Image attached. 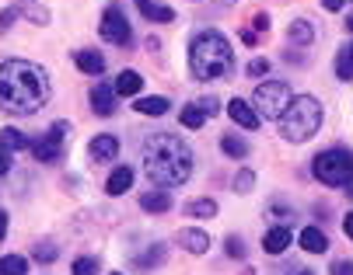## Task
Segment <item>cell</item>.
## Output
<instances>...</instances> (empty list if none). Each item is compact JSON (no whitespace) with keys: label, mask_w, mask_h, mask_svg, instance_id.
Returning a JSON list of instances; mask_svg holds the SVG:
<instances>
[{"label":"cell","mask_w":353,"mask_h":275,"mask_svg":"<svg viewBox=\"0 0 353 275\" xmlns=\"http://www.w3.org/2000/svg\"><path fill=\"white\" fill-rule=\"evenodd\" d=\"M112 91H116V94H126V98H137V94L143 91V77H140L137 70H123V74L112 80Z\"/></svg>","instance_id":"obj_17"},{"label":"cell","mask_w":353,"mask_h":275,"mask_svg":"<svg viewBox=\"0 0 353 275\" xmlns=\"http://www.w3.org/2000/svg\"><path fill=\"white\" fill-rule=\"evenodd\" d=\"M294 275H315V272H294Z\"/></svg>","instance_id":"obj_43"},{"label":"cell","mask_w":353,"mask_h":275,"mask_svg":"<svg viewBox=\"0 0 353 275\" xmlns=\"http://www.w3.org/2000/svg\"><path fill=\"white\" fill-rule=\"evenodd\" d=\"M224 248H228V254H231V258H245V244H241V237H228V241H224Z\"/></svg>","instance_id":"obj_31"},{"label":"cell","mask_w":353,"mask_h":275,"mask_svg":"<svg viewBox=\"0 0 353 275\" xmlns=\"http://www.w3.org/2000/svg\"><path fill=\"white\" fill-rule=\"evenodd\" d=\"M130 185H133V168H116L109 175V182H105V192L109 195H123V192H130Z\"/></svg>","instance_id":"obj_20"},{"label":"cell","mask_w":353,"mask_h":275,"mask_svg":"<svg viewBox=\"0 0 353 275\" xmlns=\"http://www.w3.org/2000/svg\"><path fill=\"white\" fill-rule=\"evenodd\" d=\"M133 112H140V116H150V119H158V116L172 112V104H168V98H161V94H143V98H137Z\"/></svg>","instance_id":"obj_12"},{"label":"cell","mask_w":353,"mask_h":275,"mask_svg":"<svg viewBox=\"0 0 353 275\" xmlns=\"http://www.w3.org/2000/svg\"><path fill=\"white\" fill-rule=\"evenodd\" d=\"M290 241H294V237H290L287 227H273V230H266V237H263V251L276 258V254H283V251L290 248Z\"/></svg>","instance_id":"obj_14"},{"label":"cell","mask_w":353,"mask_h":275,"mask_svg":"<svg viewBox=\"0 0 353 275\" xmlns=\"http://www.w3.org/2000/svg\"><path fill=\"white\" fill-rule=\"evenodd\" d=\"M329 272H332V275H353V261H346V258H343V261H332Z\"/></svg>","instance_id":"obj_36"},{"label":"cell","mask_w":353,"mask_h":275,"mask_svg":"<svg viewBox=\"0 0 353 275\" xmlns=\"http://www.w3.org/2000/svg\"><path fill=\"white\" fill-rule=\"evenodd\" d=\"M116 153H119V140L112 133H102V136H94L88 143V157L94 164H109V160H116Z\"/></svg>","instance_id":"obj_9"},{"label":"cell","mask_w":353,"mask_h":275,"mask_svg":"<svg viewBox=\"0 0 353 275\" xmlns=\"http://www.w3.org/2000/svg\"><path fill=\"white\" fill-rule=\"evenodd\" d=\"M28 272V261L21 254H8V258H0V275H25Z\"/></svg>","instance_id":"obj_26"},{"label":"cell","mask_w":353,"mask_h":275,"mask_svg":"<svg viewBox=\"0 0 353 275\" xmlns=\"http://www.w3.org/2000/svg\"><path fill=\"white\" fill-rule=\"evenodd\" d=\"M137 8H140V14H143L147 21H158V25L175 21V11L165 8V4H158V0H137Z\"/></svg>","instance_id":"obj_15"},{"label":"cell","mask_w":353,"mask_h":275,"mask_svg":"<svg viewBox=\"0 0 353 275\" xmlns=\"http://www.w3.org/2000/svg\"><path fill=\"white\" fill-rule=\"evenodd\" d=\"M63 136H67V126H63V122H57L46 136L32 140V146H28V150H32V157H35V160H42V164H53V160L63 153Z\"/></svg>","instance_id":"obj_7"},{"label":"cell","mask_w":353,"mask_h":275,"mask_svg":"<svg viewBox=\"0 0 353 275\" xmlns=\"http://www.w3.org/2000/svg\"><path fill=\"white\" fill-rule=\"evenodd\" d=\"M49 101V77L28 60L0 63V108L11 116H32Z\"/></svg>","instance_id":"obj_1"},{"label":"cell","mask_w":353,"mask_h":275,"mask_svg":"<svg viewBox=\"0 0 353 275\" xmlns=\"http://www.w3.org/2000/svg\"><path fill=\"white\" fill-rule=\"evenodd\" d=\"M297 241H301V248H305L308 254H322V251L329 248V241H325V234H322L319 227H305Z\"/></svg>","instance_id":"obj_19"},{"label":"cell","mask_w":353,"mask_h":275,"mask_svg":"<svg viewBox=\"0 0 353 275\" xmlns=\"http://www.w3.org/2000/svg\"><path fill=\"white\" fill-rule=\"evenodd\" d=\"M116 91H112V84H94L91 87V108L98 116H116Z\"/></svg>","instance_id":"obj_11"},{"label":"cell","mask_w":353,"mask_h":275,"mask_svg":"<svg viewBox=\"0 0 353 275\" xmlns=\"http://www.w3.org/2000/svg\"><path fill=\"white\" fill-rule=\"evenodd\" d=\"M266 70H270V63H266V60H252V63H248V77H263Z\"/></svg>","instance_id":"obj_34"},{"label":"cell","mask_w":353,"mask_h":275,"mask_svg":"<svg viewBox=\"0 0 353 275\" xmlns=\"http://www.w3.org/2000/svg\"><path fill=\"white\" fill-rule=\"evenodd\" d=\"M346 52H350V60H353V42H350V45H346Z\"/></svg>","instance_id":"obj_42"},{"label":"cell","mask_w":353,"mask_h":275,"mask_svg":"<svg viewBox=\"0 0 353 275\" xmlns=\"http://www.w3.org/2000/svg\"><path fill=\"white\" fill-rule=\"evenodd\" d=\"M189 254H203L207 248H210V237L203 234V230H196V227H189V230H179V237H175Z\"/></svg>","instance_id":"obj_16"},{"label":"cell","mask_w":353,"mask_h":275,"mask_svg":"<svg viewBox=\"0 0 353 275\" xmlns=\"http://www.w3.org/2000/svg\"><path fill=\"white\" fill-rule=\"evenodd\" d=\"M140 157H143L147 178L161 188H175V185L189 182V175H192V150L172 133L147 136L140 146Z\"/></svg>","instance_id":"obj_2"},{"label":"cell","mask_w":353,"mask_h":275,"mask_svg":"<svg viewBox=\"0 0 353 275\" xmlns=\"http://www.w3.org/2000/svg\"><path fill=\"white\" fill-rule=\"evenodd\" d=\"M11 171V150L4 146V143H0V178H4Z\"/></svg>","instance_id":"obj_33"},{"label":"cell","mask_w":353,"mask_h":275,"mask_svg":"<svg viewBox=\"0 0 353 275\" xmlns=\"http://www.w3.org/2000/svg\"><path fill=\"white\" fill-rule=\"evenodd\" d=\"M228 116H231L241 129H259V122H263V119L256 116V108H252L248 101H241V98H231V101H228Z\"/></svg>","instance_id":"obj_10"},{"label":"cell","mask_w":353,"mask_h":275,"mask_svg":"<svg viewBox=\"0 0 353 275\" xmlns=\"http://www.w3.org/2000/svg\"><path fill=\"white\" fill-rule=\"evenodd\" d=\"M179 119H182V126H185V129H203V122H207V116L199 112V104H196V101L182 108V112H179Z\"/></svg>","instance_id":"obj_23"},{"label":"cell","mask_w":353,"mask_h":275,"mask_svg":"<svg viewBox=\"0 0 353 275\" xmlns=\"http://www.w3.org/2000/svg\"><path fill=\"white\" fill-rule=\"evenodd\" d=\"M140 206H143V212H168L172 209V195L150 192V195H140Z\"/></svg>","instance_id":"obj_21"},{"label":"cell","mask_w":353,"mask_h":275,"mask_svg":"<svg viewBox=\"0 0 353 275\" xmlns=\"http://www.w3.org/2000/svg\"><path fill=\"white\" fill-rule=\"evenodd\" d=\"M343 4H346V0H322V8H325V11H339Z\"/></svg>","instance_id":"obj_39"},{"label":"cell","mask_w":353,"mask_h":275,"mask_svg":"<svg viewBox=\"0 0 353 275\" xmlns=\"http://www.w3.org/2000/svg\"><path fill=\"white\" fill-rule=\"evenodd\" d=\"M185 212H189L192 219H210V216H217V202H214V199H196V202L185 206Z\"/></svg>","instance_id":"obj_22"},{"label":"cell","mask_w":353,"mask_h":275,"mask_svg":"<svg viewBox=\"0 0 353 275\" xmlns=\"http://www.w3.org/2000/svg\"><path fill=\"white\" fill-rule=\"evenodd\" d=\"M35 258H39V261H53V258H57L53 244H39V248H35Z\"/></svg>","instance_id":"obj_35"},{"label":"cell","mask_w":353,"mask_h":275,"mask_svg":"<svg viewBox=\"0 0 353 275\" xmlns=\"http://www.w3.org/2000/svg\"><path fill=\"white\" fill-rule=\"evenodd\" d=\"M196 104H199V112H203V116H217V98H199Z\"/></svg>","instance_id":"obj_32"},{"label":"cell","mask_w":353,"mask_h":275,"mask_svg":"<svg viewBox=\"0 0 353 275\" xmlns=\"http://www.w3.org/2000/svg\"><path fill=\"white\" fill-rule=\"evenodd\" d=\"M319 126H322V101L312 94L290 98L287 112L280 116V136L290 143H305L319 133Z\"/></svg>","instance_id":"obj_4"},{"label":"cell","mask_w":353,"mask_h":275,"mask_svg":"<svg viewBox=\"0 0 353 275\" xmlns=\"http://www.w3.org/2000/svg\"><path fill=\"white\" fill-rule=\"evenodd\" d=\"M290 104V87L283 80H263L256 87V112L259 119H280Z\"/></svg>","instance_id":"obj_6"},{"label":"cell","mask_w":353,"mask_h":275,"mask_svg":"<svg viewBox=\"0 0 353 275\" xmlns=\"http://www.w3.org/2000/svg\"><path fill=\"white\" fill-rule=\"evenodd\" d=\"M74 275H98V258H77Z\"/></svg>","instance_id":"obj_29"},{"label":"cell","mask_w":353,"mask_h":275,"mask_svg":"<svg viewBox=\"0 0 353 275\" xmlns=\"http://www.w3.org/2000/svg\"><path fill=\"white\" fill-rule=\"evenodd\" d=\"M241 38H245L248 45H256V42H259V32H252V28H245V32H241Z\"/></svg>","instance_id":"obj_37"},{"label":"cell","mask_w":353,"mask_h":275,"mask_svg":"<svg viewBox=\"0 0 353 275\" xmlns=\"http://www.w3.org/2000/svg\"><path fill=\"white\" fill-rule=\"evenodd\" d=\"M231 42L221 32H199L189 42V70L199 80H217L231 70Z\"/></svg>","instance_id":"obj_3"},{"label":"cell","mask_w":353,"mask_h":275,"mask_svg":"<svg viewBox=\"0 0 353 275\" xmlns=\"http://www.w3.org/2000/svg\"><path fill=\"white\" fill-rule=\"evenodd\" d=\"M0 143H4L8 150H28V146H32L21 129H4V133H0Z\"/></svg>","instance_id":"obj_27"},{"label":"cell","mask_w":353,"mask_h":275,"mask_svg":"<svg viewBox=\"0 0 353 275\" xmlns=\"http://www.w3.org/2000/svg\"><path fill=\"white\" fill-rule=\"evenodd\" d=\"M74 63H77V70H84V74H91V77L105 74V56H102L98 49H81L77 56H74Z\"/></svg>","instance_id":"obj_13"},{"label":"cell","mask_w":353,"mask_h":275,"mask_svg":"<svg viewBox=\"0 0 353 275\" xmlns=\"http://www.w3.org/2000/svg\"><path fill=\"white\" fill-rule=\"evenodd\" d=\"M252 185H256V171H241V175L234 178V188H238V192H248Z\"/></svg>","instance_id":"obj_30"},{"label":"cell","mask_w":353,"mask_h":275,"mask_svg":"<svg viewBox=\"0 0 353 275\" xmlns=\"http://www.w3.org/2000/svg\"><path fill=\"white\" fill-rule=\"evenodd\" d=\"M336 74H339L343 80H353V60H350L346 49H339V56H336Z\"/></svg>","instance_id":"obj_28"},{"label":"cell","mask_w":353,"mask_h":275,"mask_svg":"<svg viewBox=\"0 0 353 275\" xmlns=\"http://www.w3.org/2000/svg\"><path fill=\"white\" fill-rule=\"evenodd\" d=\"M312 175L329 185V188H346L353 185V153L343 150V146H332V150H322L315 160H312Z\"/></svg>","instance_id":"obj_5"},{"label":"cell","mask_w":353,"mask_h":275,"mask_svg":"<svg viewBox=\"0 0 353 275\" xmlns=\"http://www.w3.org/2000/svg\"><path fill=\"white\" fill-rule=\"evenodd\" d=\"M102 38L105 42H112V45H126L130 42V21H126V14L119 11V8H105V14H102Z\"/></svg>","instance_id":"obj_8"},{"label":"cell","mask_w":353,"mask_h":275,"mask_svg":"<svg viewBox=\"0 0 353 275\" xmlns=\"http://www.w3.org/2000/svg\"><path fill=\"white\" fill-rule=\"evenodd\" d=\"M165 258H168V248H165V244H154V248H150V254H140L133 265H137V268H154V265H161Z\"/></svg>","instance_id":"obj_25"},{"label":"cell","mask_w":353,"mask_h":275,"mask_svg":"<svg viewBox=\"0 0 353 275\" xmlns=\"http://www.w3.org/2000/svg\"><path fill=\"white\" fill-rule=\"evenodd\" d=\"M287 35H290V42H294V45H312V42H315V35H319V25L301 18V21H294V25H290V32H287Z\"/></svg>","instance_id":"obj_18"},{"label":"cell","mask_w":353,"mask_h":275,"mask_svg":"<svg viewBox=\"0 0 353 275\" xmlns=\"http://www.w3.org/2000/svg\"><path fill=\"white\" fill-rule=\"evenodd\" d=\"M346 28H350V32H353V14H350V18H346Z\"/></svg>","instance_id":"obj_41"},{"label":"cell","mask_w":353,"mask_h":275,"mask_svg":"<svg viewBox=\"0 0 353 275\" xmlns=\"http://www.w3.org/2000/svg\"><path fill=\"white\" fill-rule=\"evenodd\" d=\"M343 230H346V237H353V212L343 216Z\"/></svg>","instance_id":"obj_38"},{"label":"cell","mask_w":353,"mask_h":275,"mask_svg":"<svg viewBox=\"0 0 353 275\" xmlns=\"http://www.w3.org/2000/svg\"><path fill=\"white\" fill-rule=\"evenodd\" d=\"M4 234H8V212L0 209V241H4Z\"/></svg>","instance_id":"obj_40"},{"label":"cell","mask_w":353,"mask_h":275,"mask_svg":"<svg viewBox=\"0 0 353 275\" xmlns=\"http://www.w3.org/2000/svg\"><path fill=\"white\" fill-rule=\"evenodd\" d=\"M221 150L228 153V157H234V160H241V157H248V143L241 140V136H221Z\"/></svg>","instance_id":"obj_24"}]
</instances>
